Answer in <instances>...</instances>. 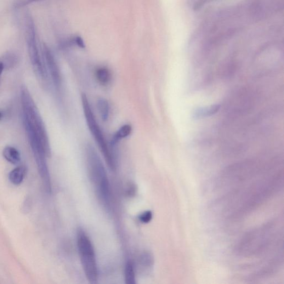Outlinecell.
I'll return each mask as SVG.
<instances>
[{
    "mask_svg": "<svg viewBox=\"0 0 284 284\" xmlns=\"http://www.w3.org/2000/svg\"><path fill=\"white\" fill-rule=\"evenodd\" d=\"M89 178L102 205L107 210L112 206V193L106 170L94 147L90 144L86 149Z\"/></svg>",
    "mask_w": 284,
    "mask_h": 284,
    "instance_id": "obj_1",
    "label": "cell"
},
{
    "mask_svg": "<svg viewBox=\"0 0 284 284\" xmlns=\"http://www.w3.org/2000/svg\"><path fill=\"white\" fill-rule=\"evenodd\" d=\"M20 97L23 124L28 125L38 134L46 148L50 157L51 155V150L47 130L29 90L24 85H22L21 87Z\"/></svg>",
    "mask_w": 284,
    "mask_h": 284,
    "instance_id": "obj_2",
    "label": "cell"
},
{
    "mask_svg": "<svg viewBox=\"0 0 284 284\" xmlns=\"http://www.w3.org/2000/svg\"><path fill=\"white\" fill-rule=\"evenodd\" d=\"M25 38L28 56L31 61L34 73L39 82L46 84L48 80V72L38 48L35 25L32 16L26 13L25 18Z\"/></svg>",
    "mask_w": 284,
    "mask_h": 284,
    "instance_id": "obj_3",
    "label": "cell"
},
{
    "mask_svg": "<svg viewBox=\"0 0 284 284\" xmlns=\"http://www.w3.org/2000/svg\"><path fill=\"white\" fill-rule=\"evenodd\" d=\"M81 101L85 118L87 122L90 132H91L93 137L98 144L100 150L103 155L107 166L113 171L117 169V158L108 146L107 142L103 133L97 122L93 112L90 107L87 97L86 94L82 93L81 95Z\"/></svg>",
    "mask_w": 284,
    "mask_h": 284,
    "instance_id": "obj_4",
    "label": "cell"
},
{
    "mask_svg": "<svg viewBox=\"0 0 284 284\" xmlns=\"http://www.w3.org/2000/svg\"><path fill=\"white\" fill-rule=\"evenodd\" d=\"M77 246L82 268L88 281L94 283L98 280V269L92 242L82 230L77 233Z\"/></svg>",
    "mask_w": 284,
    "mask_h": 284,
    "instance_id": "obj_5",
    "label": "cell"
},
{
    "mask_svg": "<svg viewBox=\"0 0 284 284\" xmlns=\"http://www.w3.org/2000/svg\"><path fill=\"white\" fill-rule=\"evenodd\" d=\"M42 52L47 70L49 71L55 87L59 90L61 87L62 78L58 65L54 55L46 44H43Z\"/></svg>",
    "mask_w": 284,
    "mask_h": 284,
    "instance_id": "obj_6",
    "label": "cell"
},
{
    "mask_svg": "<svg viewBox=\"0 0 284 284\" xmlns=\"http://www.w3.org/2000/svg\"><path fill=\"white\" fill-rule=\"evenodd\" d=\"M220 109V105L218 104L198 107L192 112V117L197 120V119L211 117L216 114Z\"/></svg>",
    "mask_w": 284,
    "mask_h": 284,
    "instance_id": "obj_7",
    "label": "cell"
},
{
    "mask_svg": "<svg viewBox=\"0 0 284 284\" xmlns=\"http://www.w3.org/2000/svg\"><path fill=\"white\" fill-rule=\"evenodd\" d=\"M3 155L6 160L11 164H17L21 161V155L18 150L11 146L4 148Z\"/></svg>",
    "mask_w": 284,
    "mask_h": 284,
    "instance_id": "obj_8",
    "label": "cell"
},
{
    "mask_svg": "<svg viewBox=\"0 0 284 284\" xmlns=\"http://www.w3.org/2000/svg\"><path fill=\"white\" fill-rule=\"evenodd\" d=\"M27 173L25 166H19L12 170L9 175V180L15 185H19L23 181Z\"/></svg>",
    "mask_w": 284,
    "mask_h": 284,
    "instance_id": "obj_9",
    "label": "cell"
},
{
    "mask_svg": "<svg viewBox=\"0 0 284 284\" xmlns=\"http://www.w3.org/2000/svg\"><path fill=\"white\" fill-rule=\"evenodd\" d=\"M132 127L129 124H125L118 130L113 136L111 141V149H115L119 140L126 138L131 133Z\"/></svg>",
    "mask_w": 284,
    "mask_h": 284,
    "instance_id": "obj_10",
    "label": "cell"
},
{
    "mask_svg": "<svg viewBox=\"0 0 284 284\" xmlns=\"http://www.w3.org/2000/svg\"><path fill=\"white\" fill-rule=\"evenodd\" d=\"M0 62H2L5 69H12L18 64L19 57L13 52H8L2 57Z\"/></svg>",
    "mask_w": 284,
    "mask_h": 284,
    "instance_id": "obj_11",
    "label": "cell"
},
{
    "mask_svg": "<svg viewBox=\"0 0 284 284\" xmlns=\"http://www.w3.org/2000/svg\"><path fill=\"white\" fill-rule=\"evenodd\" d=\"M96 76L99 82L103 86L109 84L111 78V73L106 67H101L97 70Z\"/></svg>",
    "mask_w": 284,
    "mask_h": 284,
    "instance_id": "obj_12",
    "label": "cell"
},
{
    "mask_svg": "<svg viewBox=\"0 0 284 284\" xmlns=\"http://www.w3.org/2000/svg\"><path fill=\"white\" fill-rule=\"evenodd\" d=\"M98 107L102 120L107 121L110 113L109 102L104 98H100L98 101Z\"/></svg>",
    "mask_w": 284,
    "mask_h": 284,
    "instance_id": "obj_13",
    "label": "cell"
},
{
    "mask_svg": "<svg viewBox=\"0 0 284 284\" xmlns=\"http://www.w3.org/2000/svg\"><path fill=\"white\" fill-rule=\"evenodd\" d=\"M125 281L127 284L135 283L134 265L131 261H128L124 270Z\"/></svg>",
    "mask_w": 284,
    "mask_h": 284,
    "instance_id": "obj_14",
    "label": "cell"
},
{
    "mask_svg": "<svg viewBox=\"0 0 284 284\" xmlns=\"http://www.w3.org/2000/svg\"><path fill=\"white\" fill-rule=\"evenodd\" d=\"M153 262L152 257L149 253H144L141 255L140 263L143 266L150 267Z\"/></svg>",
    "mask_w": 284,
    "mask_h": 284,
    "instance_id": "obj_15",
    "label": "cell"
},
{
    "mask_svg": "<svg viewBox=\"0 0 284 284\" xmlns=\"http://www.w3.org/2000/svg\"><path fill=\"white\" fill-rule=\"evenodd\" d=\"M39 1H41V0H15L13 7L15 9H21L34 2Z\"/></svg>",
    "mask_w": 284,
    "mask_h": 284,
    "instance_id": "obj_16",
    "label": "cell"
},
{
    "mask_svg": "<svg viewBox=\"0 0 284 284\" xmlns=\"http://www.w3.org/2000/svg\"><path fill=\"white\" fill-rule=\"evenodd\" d=\"M153 215L151 211H148L144 212L139 215V219L141 223H148L150 222L152 219Z\"/></svg>",
    "mask_w": 284,
    "mask_h": 284,
    "instance_id": "obj_17",
    "label": "cell"
},
{
    "mask_svg": "<svg viewBox=\"0 0 284 284\" xmlns=\"http://www.w3.org/2000/svg\"><path fill=\"white\" fill-rule=\"evenodd\" d=\"M75 42L79 47L82 48H84V44L81 38L77 37L75 39H74Z\"/></svg>",
    "mask_w": 284,
    "mask_h": 284,
    "instance_id": "obj_18",
    "label": "cell"
},
{
    "mask_svg": "<svg viewBox=\"0 0 284 284\" xmlns=\"http://www.w3.org/2000/svg\"><path fill=\"white\" fill-rule=\"evenodd\" d=\"M129 186L130 187H129V189L127 191L128 195L129 196H133L134 195L135 191V188H134L135 186L133 185H130Z\"/></svg>",
    "mask_w": 284,
    "mask_h": 284,
    "instance_id": "obj_19",
    "label": "cell"
},
{
    "mask_svg": "<svg viewBox=\"0 0 284 284\" xmlns=\"http://www.w3.org/2000/svg\"><path fill=\"white\" fill-rule=\"evenodd\" d=\"M4 70H5L4 66L2 62H0V83H1L2 76V74H3V72Z\"/></svg>",
    "mask_w": 284,
    "mask_h": 284,
    "instance_id": "obj_20",
    "label": "cell"
},
{
    "mask_svg": "<svg viewBox=\"0 0 284 284\" xmlns=\"http://www.w3.org/2000/svg\"><path fill=\"white\" fill-rule=\"evenodd\" d=\"M2 118V113H1V112H0V121H1Z\"/></svg>",
    "mask_w": 284,
    "mask_h": 284,
    "instance_id": "obj_21",
    "label": "cell"
}]
</instances>
